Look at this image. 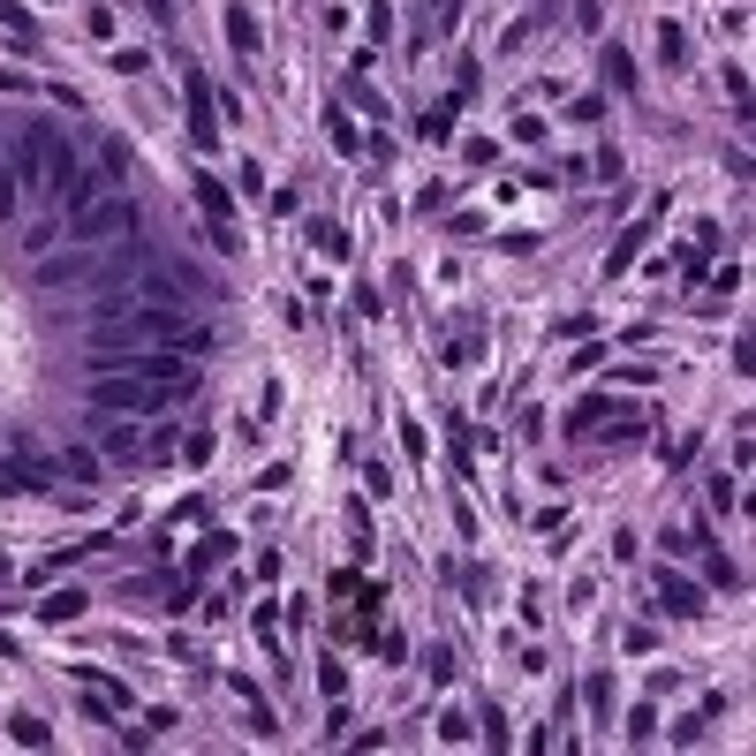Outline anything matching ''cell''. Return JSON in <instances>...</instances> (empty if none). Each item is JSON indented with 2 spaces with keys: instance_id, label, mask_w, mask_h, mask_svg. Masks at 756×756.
Returning a JSON list of instances; mask_svg holds the SVG:
<instances>
[{
  "instance_id": "1",
  "label": "cell",
  "mask_w": 756,
  "mask_h": 756,
  "mask_svg": "<svg viewBox=\"0 0 756 756\" xmlns=\"http://www.w3.org/2000/svg\"><path fill=\"white\" fill-rule=\"evenodd\" d=\"M91 348L99 356H129V348H182V356H205L212 333L174 303H144V295H99L91 303Z\"/></svg>"
},
{
  "instance_id": "2",
  "label": "cell",
  "mask_w": 756,
  "mask_h": 756,
  "mask_svg": "<svg viewBox=\"0 0 756 756\" xmlns=\"http://www.w3.org/2000/svg\"><path fill=\"white\" fill-rule=\"evenodd\" d=\"M84 401L99 416H167L174 401H189L182 386H159V378H137V371H91Z\"/></svg>"
},
{
  "instance_id": "3",
  "label": "cell",
  "mask_w": 756,
  "mask_h": 756,
  "mask_svg": "<svg viewBox=\"0 0 756 756\" xmlns=\"http://www.w3.org/2000/svg\"><path fill=\"white\" fill-rule=\"evenodd\" d=\"M114 235H137V205L129 197H99V205H84V212H69V242H84V250H106Z\"/></svg>"
},
{
  "instance_id": "4",
  "label": "cell",
  "mask_w": 756,
  "mask_h": 756,
  "mask_svg": "<svg viewBox=\"0 0 756 756\" xmlns=\"http://www.w3.org/2000/svg\"><path fill=\"white\" fill-rule=\"evenodd\" d=\"M31 159H38V182L46 189H69L76 182V152H69V137H53V121H31Z\"/></svg>"
},
{
  "instance_id": "5",
  "label": "cell",
  "mask_w": 756,
  "mask_h": 756,
  "mask_svg": "<svg viewBox=\"0 0 756 756\" xmlns=\"http://www.w3.org/2000/svg\"><path fill=\"white\" fill-rule=\"evenodd\" d=\"M38 288H99V250H84V242H76V250H61V258H38Z\"/></svg>"
},
{
  "instance_id": "6",
  "label": "cell",
  "mask_w": 756,
  "mask_h": 756,
  "mask_svg": "<svg viewBox=\"0 0 756 756\" xmlns=\"http://www.w3.org/2000/svg\"><path fill=\"white\" fill-rule=\"evenodd\" d=\"M189 144H197V152L220 144V106H212V84L197 69H189Z\"/></svg>"
},
{
  "instance_id": "7",
  "label": "cell",
  "mask_w": 756,
  "mask_h": 756,
  "mask_svg": "<svg viewBox=\"0 0 756 756\" xmlns=\"http://www.w3.org/2000/svg\"><path fill=\"white\" fill-rule=\"evenodd\" d=\"M658 613H673V620H696L704 613V583H688V575H673V567H658Z\"/></svg>"
},
{
  "instance_id": "8",
  "label": "cell",
  "mask_w": 756,
  "mask_h": 756,
  "mask_svg": "<svg viewBox=\"0 0 756 756\" xmlns=\"http://www.w3.org/2000/svg\"><path fill=\"white\" fill-rule=\"evenodd\" d=\"M84 613H91L84 590H46V598H38V620H53V628H61V620H84Z\"/></svg>"
},
{
  "instance_id": "9",
  "label": "cell",
  "mask_w": 756,
  "mask_h": 756,
  "mask_svg": "<svg viewBox=\"0 0 756 756\" xmlns=\"http://www.w3.org/2000/svg\"><path fill=\"white\" fill-rule=\"evenodd\" d=\"M326 144H333L341 159H356V152H363V137H356V121H348V106H341V99L326 106Z\"/></svg>"
},
{
  "instance_id": "10",
  "label": "cell",
  "mask_w": 756,
  "mask_h": 756,
  "mask_svg": "<svg viewBox=\"0 0 756 756\" xmlns=\"http://www.w3.org/2000/svg\"><path fill=\"white\" fill-rule=\"evenodd\" d=\"M197 205H205V220H212V227H227V212H235V189L212 182V174H197Z\"/></svg>"
},
{
  "instance_id": "11",
  "label": "cell",
  "mask_w": 756,
  "mask_h": 756,
  "mask_svg": "<svg viewBox=\"0 0 756 756\" xmlns=\"http://www.w3.org/2000/svg\"><path fill=\"white\" fill-rule=\"evenodd\" d=\"M643 242H651V227H628V235H620L613 250H605V273H628V265L643 258Z\"/></svg>"
},
{
  "instance_id": "12",
  "label": "cell",
  "mask_w": 756,
  "mask_h": 756,
  "mask_svg": "<svg viewBox=\"0 0 756 756\" xmlns=\"http://www.w3.org/2000/svg\"><path fill=\"white\" fill-rule=\"evenodd\" d=\"M341 106H363V114H371V121H386V99H378V91L363 84V69H356V76H348V84H341Z\"/></svg>"
},
{
  "instance_id": "13",
  "label": "cell",
  "mask_w": 756,
  "mask_h": 756,
  "mask_svg": "<svg viewBox=\"0 0 756 756\" xmlns=\"http://www.w3.org/2000/svg\"><path fill=\"white\" fill-rule=\"evenodd\" d=\"M227 38H235V53H258V16H250V8H227Z\"/></svg>"
},
{
  "instance_id": "14",
  "label": "cell",
  "mask_w": 756,
  "mask_h": 756,
  "mask_svg": "<svg viewBox=\"0 0 756 756\" xmlns=\"http://www.w3.org/2000/svg\"><path fill=\"white\" fill-rule=\"evenodd\" d=\"M658 61H666V69L688 61V31H681V23H658Z\"/></svg>"
},
{
  "instance_id": "15",
  "label": "cell",
  "mask_w": 756,
  "mask_h": 756,
  "mask_svg": "<svg viewBox=\"0 0 756 756\" xmlns=\"http://www.w3.org/2000/svg\"><path fill=\"white\" fill-rule=\"evenodd\" d=\"M605 76H613V91H636V61H628V46H605Z\"/></svg>"
},
{
  "instance_id": "16",
  "label": "cell",
  "mask_w": 756,
  "mask_h": 756,
  "mask_svg": "<svg viewBox=\"0 0 756 756\" xmlns=\"http://www.w3.org/2000/svg\"><path fill=\"white\" fill-rule=\"evenodd\" d=\"M46 469H23V462H0V492H38Z\"/></svg>"
},
{
  "instance_id": "17",
  "label": "cell",
  "mask_w": 756,
  "mask_h": 756,
  "mask_svg": "<svg viewBox=\"0 0 756 756\" xmlns=\"http://www.w3.org/2000/svg\"><path fill=\"white\" fill-rule=\"evenodd\" d=\"M583 696H590V711H598V726L613 719V673H590V681H583Z\"/></svg>"
},
{
  "instance_id": "18",
  "label": "cell",
  "mask_w": 756,
  "mask_h": 756,
  "mask_svg": "<svg viewBox=\"0 0 756 756\" xmlns=\"http://www.w3.org/2000/svg\"><path fill=\"white\" fill-rule=\"evenodd\" d=\"M8 734H16L23 749H46V741H53V734H46V719H31V711H16V719H8Z\"/></svg>"
},
{
  "instance_id": "19",
  "label": "cell",
  "mask_w": 756,
  "mask_h": 756,
  "mask_svg": "<svg viewBox=\"0 0 756 756\" xmlns=\"http://www.w3.org/2000/svg\"><path fill=\"white\" fill-rule=\"evenodd\" d=\"M416 129H424L431 144H447V137H454V99H447V106H431V114L416 121Z\"/></svg>"
},
{
  "instance_id": "20",
  "label": "cell",
  "mask_w": 756,
  "mask_h": 756,
  "mask_svg": "<svg viewBox=\"0 0 756 756\" xmlns=\"http://www.w3.org/2000/svg\"><path fill=\"white\" fill-rule=\"evenodd\" d=\"M227 552H235V537H227V530H212V537H205V545H197V560H189V567H220V560H227Z\"/></svg>"
},
{
  "instance_id": "21",
  "label": "cell",
  "mask_w": 756,
  "mask_h": 756,
  "mask_svg": "<svg viewBox=\"0 0 756 756\" xmlns=\"http://www.w3.org/2000/svg\"><path fill=\"white\" fill-rule=\"evenodd\" d=\"M424 673H431V681H439V688L454 681V651H447V643H431V651H424Z\"/></svg>"
},
{
  "instance_id": "22",
  "label": "cell",
  "mask_w": 756,
  "mask_h": 756,
  "mask_svg": "<svg viewBox=\"0 0 756 756\" xmlns=\"http://www.w3.org/2000/svg\"><path fill=\"white\" fill-rule=\"evenodd\" d=\"M310 242H318V250H326V258H348V235H341V227H326V220L310 227Z\"/></svg>"
},
{
  "instance_id": "23",
  "label": "cell",
  "mask_w": 756,
  "mask_h": 756,
  "mask_svg": "<svg viewBox=\"0 0 756 756\" xmlns=\"http://www.w3.org/2000/svg\"><path fill=\"white\" fill-rule=\"evenodd\" d=\"M99 174H106V182H129V152H121V144H106V152H99Z\"/></svg>"
},
{
  "instance_id": "24",
  "label": "cell",
  "mask_w": 756,
  "mask_h": 756,
  "mask_svg": "<svg viewBox=\"0 0 756 756\" xmlns=\"http://www.w3.org/2000/svg\"><path fill=\"white\" fill-rule=\"evenodd\" d=\"M318 681H326V696H333V704L348 696V666H341V658H326V673H318Z\"/></svg>"
}]
</instances>
